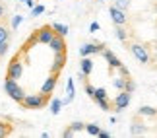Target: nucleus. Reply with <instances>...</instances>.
<instances>
[{
    "label": "nucleus",
    "mask_w": 157,
    "mask_h": 138,
    "mask_svg": "<svg viewBox=\"0 0 157 138\" xmlns=\"http://www.w3.org/2000/svg\"><path fill=\"white\" fill-rule=\"evenodd\" d=\"M12 37V27L8 26V20L0 22V41H10Z\"/></svg>",
    "instance_id": "obj_13"
},
{
    "label": "nucleus",
    "mask_w": 157,
    "mask_h": 138,
    "mask_svg": "<svg viewBox=\"0 0 157 138\" xmlns=\"http://www.w3.org/2000/svg\"><path fill=\"white\" fill-rule=\"evenodd\" d=\"M62 103H64V101H60V99H52V103H51V113H52V115H58V113H60Z\"/></svg>",
    "instance_id": "obj_23"
},
{
    "label": "nucleus",
    "mask_w": 157,
    "mask_h": 138,
    "mask_svg": "<svg viewBox=\"0 0 157 138\" xmlns=\"http://www.w3.org/2000/svg\"><path fill=\"white\" fill-rule=\"evenodd\" d=\"M10 51V41H0V58H4Z\"/></svg>",
    "instance_id": "obj_24"
},
{
    "label": "nucleus",
    "mask_w": 157,
    "mask_h": 138,
    "mask_svg": "<svg viewBox=\"0 0 157 138\" xmlns=\"http://www.w3.org/2000/svg\"><path fill=\"white\" fill-rule=\"evenodd\" d=\"M4 92L8 93V97H12L17 105H20L23 101V97H25L23 88L17 84V80H14V78H6V80H4Z\"/></svg>",
    "instance_id": "obj_2"
},
{
    "label": "nucleus",
    "mask_w": 157,
    "mask_h": 138,
    "mask_svg": "<svg viewBox=\"0 0 157 138\" xmlns=\"http://www.w3.org/2000/svg\"><path fill=\"white\" fill-rule=\"evenodd\" d=\"M86 130H87V134H91V136H99V132H101L99 124H93V123L86 124Z\"/></svg>",
    "instance_id": "obj_21"
},
{
    "label": "nucleus",
    "mask_w": 157,
    "mask_h": 138,
    "mask_svg": "<svg viewBox=\"0 0 157 138\" xmlns=\"http://www.w3.org/2000/svg\"><path fill=\"white\" fill-rule=\"evenodd\" d=\"M56 84H58V74L56 72H51V76L47 78L43 82V86H41V92L43 93H52L54 88H56Z\"/></svg>",
    "instance_id": "obj_9"
},
{
    "label": "nucleus",
    "mask_w": 157,
    "mask_h": 138,
    "mask_svg": "<svg viewBox=\"0 0 157 138\" xmlns=\"http://www.w3.org/2000/svg\"><path fill=\"white\" fill-rule=\"evenodd\" d=\"M45 12V6H35L33 8V16H39V14H43Z\"/></svg>",
    "instance_id": "obj_29"
},
{
    "label": "nucleus",
    "mask_w": 157,
    "mask_h": 138,
    "mask_svg": "<svg viewBox=\"0 0 157 138\" xmlns=\"http://www.w3.org/2000/svg\"><path fill=\"white\" fill-rule=\"evenodd\" d=\"M54 62H52V68H51V72H56V74H60V70L64 68V64H66V58H68V55H66V51H62V53H54Z\"/></svg>",
    "instance_id": "obj_11"
},
{
    "label": "nucleus",
    "mask_w": 157,
    "mask_h": 138,
    "mask_svg": "<svg viewBox=\"0 0 157 138\" xmlns=\"http://www.w3.org/2000/svg\"><path fill=\"white\" fill-rule=\"evenodd\" d=\"M2 20H8V6L0 0V22Z\"/></svg>",
    "instance_id": "obj_27"
},
{
    "label": "nucleus",
    "mask_w": 157,
    "mask_h": 138,
    "mask_svg": "<svg viewBox=\"0 0 157 138\" xmlns=\"http://www.w3.org/2000/svg\"><path fill=\"white\" fill-rule=\"evenodd\" d=\"M114 6H118L120 10H128L130 8V0H114Z\"/></svg>",
    "instance_id": "obj_28"
},
{
    "label": "nucleus",
    "mask_w": 157,
    "mask_h": 138,
    "mask_svg": "<svg viewBox=\"0 0 157 138\" xmlns=\"http://www.w3.org/2000/svg\"><path fill=\"white\" fill-rule=\"evenodd\" d=\"M80 68H82V74H83V76H89V74L93 72V61H91L89 57H82Z\"/></svg>",
    "instance_id": "obj_14"
},
{
    "label": "nucleus",
    "mask_w": 157,
    "mask_h": 138,
    "mask_svg": "<svg viewBox=\"0 0 157 138\" xmlns=\"http://www.w3.org/2000/svg\"><path fill=\"white\" fill-rule=\"evenodd\" d=\"M82 128H86V124H83V123H72L70 127L62 132V136H72V134H76L78 130H82Z\"/></svg>",
    "instance_id": "obj_17"
},
{
    "label": "nucleus",
    "mask_w": 157,
    "mask_h": 138,
    "mask_svg": "<svg viewBox=\"0 0 157 138\" xmlns=\"http://www.w3.org/2000/svg\"><path fill=\"white\" fill-rule=\"evenodd\" d=\"M52 29H54V33H58V35H62V37H66L68 35V26H64V23H51Z\"/></svg>",
    "instance_id": "obj_20"
},
{
    "label": "nucleus",
    "mask_w": 157,
    "mask_h": 138,
    "mask_svg": "<svg viewBox=\"0 0 157 138\" xmlns=\"http://www.w3.org/2000/svg\"><path fill=\"white\" fill-rule=\"evenodd\" d=\"M51 101V93H25V97H23V101L20 103V107H23V109L27 111H37V109H43V107Z\"/></svg>",
    "instance_id": "obj_1"
},
{
    "label": "nucleus",
    "mask_w": 157,
    "mask_h": 138,
    "mask_svg": "<svg viewBox=\"0 0 157 138\" xmlns=\"http://www.w3.org/2000/svg\"><path fill=\"white\" fill-rule=\"evenodd\" d=\"M128 51L132 53V55H134V58L140 64H144V66H146V64H149V51L146 49V45H142V43H130L128 45Z\"/></svg>",
    "instance_id": "obj_4"
},
{
    "label": "nucleus",
    "mask_w": 157,
    "mask_h": 138,
    "mask_svg": "<svg viewBox=\"0 0 157 138\" xmlns=\"http://www.w3.org/2000/svg\"><path fill=\"white\" fill-rule=\"evenodd\" d=\"M124 89H126V92H134V89H136V84H134V80H132V76H126V84H124Z\"/></svg>",
    "instance_id": "obj_26"
},
{
    "label": "nucleus",
    "mask_w": 157,
    "mask_h": 138,
    "mask_svg": "<svg viewBox=\"0 0 157 138\" xmlns=\"http://www.w3.org/2000/svg\"><path fill=\"white\" fill-rule=\"evenodd\" d=\"M146 132V124L140 123V121H134L130 127V134H144Z\"/></svg>",
    "instance_id": "obj_19"
},
{
    "label": "nucleus",
    "mask_w": 157,
    "mask_h": 138,
    "mask_svg": "<svg viewBox=\"0 0 157 138\" xmlns=\"http://www.w3.org/2000/svg\"><path fill=\"white\" fill-rule=\"evenodd\" d=\"M130 101H132V93L126 92V89H122V92L114 97V101H113V111L120 113L122 109H126V107L130 105Z\"/></svg>",
    "instance_id": "obj_6"
},
{
    "label": "nucleus",
    "mask_w": 157,
    "mask_h": 138,
    "mask_svg": "<svg viewBox=\"0 0 157 138\" xmlns=\"http://www.w3.org/2000/svg\"><path fill=\"white\" fill-rule=\"evenodd\" d=\"M52 37H54V29H52V26H43V27L35 29V31L29 35L27 45H31V43H45V45H49V41H51Z\"/></svg>",
    "instance_id": "obj_3"
},
{
    "label": "nucleus",
    "mask_w": 157,
    "mask_h": 138,
    "mask_svg": "<svg viewBox=\"0 0 157 138\" xmlns=\"http://www.w3.org/2000/svg\"><path fill=\"white\" fill-rule=\"evenodd\" d=\"M99 136H101V138H109V136H111V134H109L107 130H101V132H99Z\"/></svg>",
    "instance_id": "obj_31"
},
{
    "label": "nucleus",
    "mask_w": 157,
    "mask_h": 138,
    "mask_svg": "<svg viewBox=\"0 0 157 138\" xmlns=\"http://www.w3.org/2000/svg\"><path fill=\"white\" fill-rule=\"evenodd\" d=\"M99 99H107V92H105V88H95L93 101H99Z\"/></svg>",
    "instance_id": "obj_22"
},
{
    "label": "nucleus",
    "mask_w": 157,
    "mask_h": 138,
    "mask_svg": "<svg viewBox=\"0 0 157 138\" xmlns=\"http://www.w3.org/2000/svg\"><path fill=\"white\" fill-rule=\"evenodd\" d=\"M138 115H140V117H157V109H155V107L144 105V107L138 109Z\"/></svg>",
    "instance_id": "obj_18"
},
{
    "label": "nucleus",
    "mask_w": 157,
    "mask_h": 138,
    "mask_svg": "<svg viewBox=\"0 0 157 138\" xmlns=\"http://www.w3.org/2000/svg\"><path fill=\"white\" fill-rule=\"evenodd\" d=\"M20 57H21V51H17V55L10 61L8 68H6V78H14V80H17V78H21L23 74V64L20 62Z\"/></svg>",
    "instance_id": "obj_5"
},
{
    "label": "nucleus",
    "mask_w": 157,
    "mask_h": 138,
    "mask_svg": "<svg viewBox=\"0 0 157 138\" xmlns=\"http://www.w3.org/2000/svg\"><path fill=\"white\" fill-rule=\"evenodd\" d=\"M114 35H117V39L118 41H128V37H130V33H128V29H126L124 26H114Z\"/></svg>",
    "instance_id": "obj_16"
},
{
    "label": "nucleus",
    "mask_w": 157,
    "mask_h": 138,
    "mask_svg": "<svg viewBox=\"0 0 157 138\" xmlns=\"http://www.w3.org/2000/svg\"><path fill=\"white\" fill-rule=\"evenodd\" d=\"M49 45H51L52 53H62V51H66V41H64L62 35H58V33H54V37L49 41Z\"/></svg>",
    "instance_id": "obj_10"
},
{
    "label": "nucleus",
    "mask_w": 157,
    "mask_h": 138,
    "mask_svg": "<svg viewBox=\"0 0 157 138\" xmlns=\"http://www.w3.org/2000/svg\"><path fill=\"white\" fill-rule=\"evenodd\" d=\"M20 22H21V18H16V20L12 22V29H14V27H16V26H17V23H20Z\"/></svg>",
    "instance_id": "obj_32"
},
{
    "label": "nucleus",
    "mask_w": 157,
    "mask_h": 138,
    "mask_svg": "<svg viewBox=\"0 0 157 138\" xmlns=\"http://www.w3.org/2000/svg\"><path fill=\"white\" fill-rule=\"evenodd\" d=\"M109 14H111V20L114 26H126L128 23V16H126V10H120L118 6H111L109 8Z\"/></svg>",
    "instance_id": "obj_7"
},
{
    "label": "nucleus",
    "mask_w": 157,
    "mask_h": 138,
    "mask_svg": "<svg viewBox=\"0 0 157 138\" xmlns=\"http://www.w3.org/2000/svg\"><path fill=\"white\" fill-rule=\"evenodd\" d=\"M10 121H12V119H0V138L12 134V124H10Z\"/></svg>",
    "instance_id": "obj_15"
},
{
    "label": "nucleus",
    "mask_w": 157,
    "mask_h": 138,
    "mask_svg": "<svg viewBox=\"0 0 157 138\" xmlns=\"http://www.w3.org/2000/svg\"><path fill=\"white\" fill-rule=\"evenodd\" d=\"M101 55H103V58H105V61L109 62V66H111V68H120V66H122V62H120V58H118L117 55H114L113 51L105 49L103 53H101Z\"/></svg>",
    "instance_id": "obj_12"
},
{
    "label": "nucleus",
    "mask_w": 157,
    "mask_h": 138,
    "mask_svg": "<svg viewBox=\"0 0 157 138\" xmlns=\"http://www.w3.org/2000/svg\"><path fill=\"white\" fill-rule=\"evenodd\" d=\"M89 29H91V31H97V29H99V23H97V22H93L91 26H89Z\"/></svg>",
    "instance_id": "obj_30"
},
{
    "label": "nucleus",
    "mask_w": 157,
    "mask_h": 138,
    "mask_svg": "<svg viewBox=\"0 0 157 138\" xmlns=\"http://www.w3.org/2000/svg\"><path fill=\"white\" fill-rule=\"evenodd\" d=\"M107 49L105 43H86L80 47V55L82 57H89V55H95V53H103Z\"/></svg>",
    "instance_id": "obj_8"
},
{
    "label": "nucleus",
    "mask_w": 157,
    "mask_h": 138,
    "mask_svg": "<svg viewBox=\"0 0 157 138\" xmlns=\"http://www.w3.org/2000/svg\"><path fill=\"white\" fill-rule=\"evenodd\" d=\"M114 88L118 89V92H122L124 89V84H126V76H120V78H114Z\"/></svg>",
    "instance_id": "obj_25"
}]
</instances>
